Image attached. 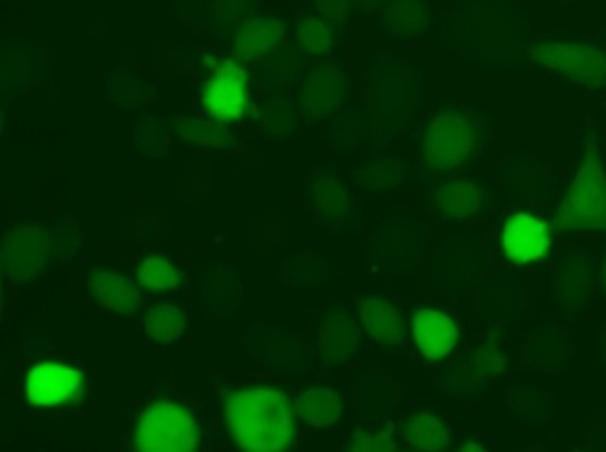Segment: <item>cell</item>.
Here are the masks:
<instances>
[{"instance_id":"cell-31","label":"cell","mask_w":606,"mask_h":452,"mask_svg":"<svg viewBox=\"0 0 606 452\" xmlns=\"http://www.w3.org/2000/svg\"><path fill=\"white\" fill-rule=\"evenodd\" d=\"M135 144L140 156L160 159L166 148V134L157 119L143 115L135 127Z\"/></svg>"},{"instance_id":"cell-7","label":"cell","mask_w":606,"mask_h":452,"mask_svg":"<svg viewBox=\"0 0 606 452\" xmlns=\"http://www.w3.org/2000/svg\"><path fill=\"white\" fill-rule=\"evenodd\" d=\"M52 254V236L41 226L16 224L2 234V268L12 281L36 278Z\"/></svg>"},{"instance_id":"cell-23","label":"cell","mask_w":606,"mask_h":452,"mask_svg":"<svg viewBox=\"0 0 606 452\" xmlns=\"http://www.w3.org/2000/svg\"><path fill=\"white\" fill-rule=\"evenodd\" d=\"M504 357L497 345H485L472 350L456 374L460 387L477 386L492 381L502 373Z\"/></svg>"},{"instance_id":"cell-35","label":"cell","mask_w":606,"mask_h":452,"mask_svg":"<svg viewBox=\"0 0 606 452\" xmlns=\"http://www.w3.org/2000/svg\"><path fill=\"white\" fill-rule=\"evenodd\" d=\"M348 451L355 452H383V451H397V443L392 441V438L388 433L379 434H358L350 441Z\"/></svg>"},{"instance_id":"cell-10","label":"cell","mask_w":606,"mask_h":452,"mask_svg":"<svg viewBox=\"0 0 606 452\" xmlns=\"http://www.w3.org/2000/svg\"><path fill=\"white\" fill-rule=\"evenodd\" d=\"M360 352V332L353 315L336 306L320 324L315 357L324 366L348 364Z\"/></svg>"},{"instance_id":"cell-28","label":"cell","mask_w":606,"mask_h":452,"mask_svg":"<svg viewBox=\"0 0 606 452\" xmlns=\"http://www.w3.org/2000/svg\"><path fill=\"white\" fill-rule=\"evenodd\" d=\"M175 130L183 139L199 145V147H229L234 143L228 130L217 124L203 121V119L183 118L175 122Z\"/></svg>"},{"instance_id":"cell-14","label":"cell","mask_w":606,"mask_h":452,"mask_svg":"<svg viewBox=\"0 0 606 452\" xmlns=\"http://www.w3.org/2000/svg\"><path fill=\"white\" fill-rule=\"evenodd\" d=\"M199 296L208 313L215 317H226L242 304L241 279L232 268L213 264L201 273Z\"/></svg>"},{"instance_id":"cell-5","label":"cell","mask_w":606,"mask_h":452,"mask_svg":"<svg viewBox=\"0 0 606 452\" xmlns=\"http://www.w3.org/2000/svg\"><path fill=\"white\" fill-rule=\"evenodd\" d=\"M199 445V429L190 413L173 403H156L144 412L135 448L144 452H192Z\"/></svg>"},{"instance_id":"cell-21","label":"cell","mask_w":606,"mask_h":452,"mask_svg":"<svg viewBox=\"0 0 606 452\" xmlns=\"http://www.w3.org/2000/svg\"><path fill=\"white\" fill-rule=\"evenodd\" d=\"M309 195L311 207L324 219L341 222L355 212V198L330 174L315 175L310 183Z\"/></svg>"},{"instance_id":"cell-20","label":"cell","mask_w":606,"mask_h":452,"mask_svg":"<svg viewBox=\"0 0 606 452\" xmlns=\"http://www.w3.org/2000/svg\"><path fill=\"white\" fill-rule=\"evenodd\" d=\"M571 356V341L557 326L545 327L529 336L520 353L524 364L536 370L555 369L566 364Z\"/></svg>"},{"instance_id":"cell-12","label":"cell","mask_w":606,"mask_h":452,"mask_svg":"<svg viewBox=\"0 0 606 452\" xmlns=\"http://www.w3.org/2000/svg\"><path fill=\"white\" fill-rule=\"evenodd\" d=\"M246 75L237 63L225 61L204 89V105L216 119H237L246 112Z\"/></svg>"},{"instance_id":"cell-16","label":"cell","mask_w":606,"mask_h":452,"mask_svg":"<svg viewBox=\"0 0 606 452\" xmlns=\"http://www.w3.org/2000/svg\"><path fill=\"white\" fill-rule=\"evenodd\" d=\"M360 324L375 344L400 345L407 341V323L390 301L366 297L360 304Z\"/></svg>"},{"instance_id":"cell-39","label":"cell","mask_w":606,"mask_h":452,"mask_svg":"<svg viewBox=\"0 0 606 452\" xmlns=\"http://www.w3.org/2000/svg\"><path fill=\"white\" fill-rule=\"evenodd\" d=\"M600 289L606 294V246L604 250V262H602L600 267Z\"/></svg>"},{"instance_id":"cell-6","label":"cell","mask_w":606,"mask_h":452,"mask_svg":"<svg viewBox=\"0 0 606 452\" xmlns=\"http://www.w3.org/2000/svg\"><path fill=\"white\" fill-rule=\"evenodd\" d=\"M527 58L574 82L590 88L606 87V52L578 42L539 41L531 42Z\"/></svg>"},{"instance_id":"cell-22","label":"cell","mask_w":606,"mask_h":452,"mask_svg":"<svg viewBox=\"0 0 606 452\" xmlns=\"http://www.w3.org/2000/svg\"><path fill=\"white\" fill-rule=\"evenodd\" d=\"M296 411L303 421L315 429L336 424L343 413L339 394L326 387L303 391L296 399Z\"/></svg>"},{"instance_id":"cell-17","label":"cell","mask_w":606,"mask_h":452,"mask_svg":"<svg viewBox=\"0 0 606 452\" xmlns=\"http://www.w3.org/2000/svg\"><path fill=\"white\" fill-rule=\"evenodd\" d=\"M89 289L98 304L115 313L130 315L139 309L140 293L134 283L117 272L97 268L88 276Z\"/></svg>"},{"instance_id":"cell-15","label":"cell","mask_w":606,"mask_h":452,"mask_svg":"<svg viewBox=\"0 0 606 452\" xmlns=\"http://www.w3.org/2000/svg\"><path fill=\"white\" fill-rule=\"evenodd\" d=\"M413 340L427 360L446 357L458 343V326L434 309H420L413 317Z\"/></svg>"},{"instance_id":"cell-38","label":"cell","mask_w":606,"mask_h":452,"mask_svg":"<svg viewBox=\"0 0 606 452\" xmlns=\"http://www.w3.org/2000/svg\"><path fill=\"white\" fill-rule=\"evenodd\" d=\"M599 355H600L602 364H604L606 369V324L604 330H602L600 336H599Z\"/></svg>"},{"instance_id":"cell-11","label":"cell","mask_w":606,"mask_h":452,"mask_svg":"<svg viewBox=\"0 0 606 452\" xmlns=\"http://www.w3.org/2000/svg\"><path fill=\"white\" fill-rule=\"evenodd\" d=\"M82 390V373L66 365H37L28 375L27 395L33 406L52 407L70 403Z\"/></svg>"},{"instance_id":"cell-1","label":"cell","mask_w":606,"mask_h":452,"mask_svg":"<svg viewBox=\"0 0 606 452\" xmlns=\"http://www.w3.org/2000/svg\"><path fill=\"white\" fill-rule=\"evenodd\" d=\"M226 422L234 441L246 451H283L293 441L289 400L275 390L238 391L225 404Z\"/></svg>"},{"instance_id":"cell-13","label":"cell","mask_w":606,"mask_h":452,"mask_svg":"<svg viewBox=\"0 0 606 452\" xmlns=\"http://www.w3.org/2000/svg\"><path fill=\"white\" fill-rule=\"evenodd\" d=\"M549 245L548 224L532 215L519 213L504 226L502 249L511 263L537 262L548 253Z\"/></svg>"},{"instance_id":"cell-30","label":"cell","mask_w":606,"mask_h":452,"mask_svg":"<svg viewBox=\"0 0 606 452\" xmlns=\"http://www.w3.org/2000/svg\"><path fill=\"white\" fill-rule=\"evenodd\" d=\"M139 281L152 292H169L182 283L180 272L164 257H148L139 268Z\"/></svg>"},{"instance_id":"cell-3","label":"cell","mask_w":606,"mask_h":452,"mask_svg":"<svg viewBox=\"0 0 606 452\" xmlns=\"http://www.w3.org/2000/svg\"><path fill=\"white\" fill-rule=\"evenodd\" d=\"M553 226L557 233L605 232L606 173L595 149L584 156Z\"/></svg>"},{"instance_id":"cell-33","label":"cell","mask_w":606,"mask_h":452,"mask_svg":"<svg viewBox=\"0 0 606 452\" xmlns=\"http://www.w3.org/2000/svg\"><path fill=\"white\" fill-rule=\"evenodd\" d=\"M299 41L309 52H328L332 46V32L317 17L303 20L297 28Z\"/></svg>"},{"instance_id":"cell-37","label":"cell","mask_w":606,"mask_h":452,"mask_svg":"<svg viewBox=\"0 0 606 452\" xmlns=\"http://www.w3.org/2000/svg\"><path fill=\"white\" fill-rule=\"evenodd\" d=\"M383 2H385V0H353L355 10L360 12V14H369V12L379 10Z\"/></svg>"},{"instance_id":"cell-32","label":"cell","mask_w":606,"mask_h":452,"mask_svg":"<svg viewBox=\"0 0 606 452\" xmlns=\"http://www.w3.org/2000/svg\"><path fill=\"white\" fill-rule=\"evenodd\" d=\"M264 127H266L267 135L275 139H285L293 134L294 114L287 98H275L268 104Z\"/></svg>"},{"instance_id":"cell-36","label":"cell","mask_w":606,"mask_h":452,"mask_svg":"<svg viewBox=\"0 0 606 452\" xmlns=\"http://www.w3.org/2000/svg\"><path fill=\"white\" fill-rule=\"evenodd\" d=\"M353 0H317V10L335 27H341L348 19Z\"/></svg>"},{"instance_id":"cell-18","label":"cell","mask_w":606,"mask_h":452,"mask_svg":"<svg viewBox=\"0 0 606 452\" xmlns=\"http://www.w3.org/2000/svg\"><path fill=\"white\" fill-rule=\"evenodd\" d=\"M483 204V191L468 180L447 183L433 195V213L442 220L467 219L480 212Z\"/></svg>"},{"instance_id":"cell-24","label":"cell","mask_w":606,"mask_h":452,"mask_svg":"<svg viewBox=\"0 0 606 452\" xmlns=\"http://www.w3.org/2000/svg\"><path fill=\"white\" fill-rule=\"evenodd\" d=\"M281 276L289 287L313 288L330 278V268L319 255L297 253L285 262Z\"/></svg>"},{"instance_id":"cell-26","label":"cell","mask_w":606,"mask_h":452,"mask_svg":"<svg viewBox=\"0 0 606 452\" xmlns=\"http://www.w3.org/2000/svg\"><path fill=\"white\" fill-rule=\"evenodd\" d=\"M407 442L417 450L438 451L450 445V434L441 420L432 415H417L407 424Z\"/></svg>"},{"instance_id":"cell-9","label":"cell","mask_w":606,"mask_h":452,"mask_svg":"<svg viewBox=\"0 0 606 452\" xmlns=\"http://www.w3.org/2000/svg\"><path fill=\"white\" fill-rule=\"evenodd\" d=\"M595 292V264L583 250H569L557 263L553 276L555 304L567 311H578L588 304Z\"/></svg>"},{"instance_id":"cell-4","label":"cell","mask_w":606,"mask_h":452,"mask_svg":"<svg viewBox=\"0 0 606 452\" xmlns=\"http://www.w3.org/2000/svg\"><path fill=\"white\" fill-rule=\"evenodd\" d=\"M480 143L477 122L465 110L443 109L430 122L421 147V164L441 174L471 159Z\"/></svg>"},{"instance_id":"cell-27","label":"cell","mask_w":606,"mask_h":452,"mask_svg":"<svg viewBox=\"0 0 606 452\" xmlns=\"http://www.w3.org/2000/svg\"><path fill=\"white\" fill-rule=\"evenodd\" d=\"M283 21L257 19L247 23L238 36L237 49L242 53H260L284 37Z\"/></svg>"},{"instance_id":"cell-25","label":"cell","mask_w":606,"mask_h":452,"mask_svg":"<svg viewBox=\"0 0 606 452\" xmlns=\"http://www.w3.org/2000/svg\"><path fill=\"white\" fill-rule=\"evenodd\" d=\"M408 177V169L403 161L395 157L375 160L365 166L360 173V185L373 194H382L403 185Z\"/></svg>"},{"instance_id":"cell-8","label":"cell","mask_w":606,"mask_h":452,"mask_svg":"<svg viewBox=\"0 0 606 452\" xmlns=\"http://www.w3.org/2000/svg\"><path fill=\"white\" fill-rule=\"evenodd\" d=\"M348 78L339 63H320L303 80L299 106L309 122H320L343 104Z\"/></svg>"},{"instance_id":"cell-2","label":"cell","mask_w":606,"mask_h":452,"mask_svg":"<svg viewBox=\"0 0 606 452\" xmlns=\"http://www.w3.org/2000/svg\"><path fill=\"white\" fill-rule=\"evenodd\" d=\"M417 94L416 71L403 59L390 55L374 58L370 67L366 105L375 134H391L412 109Z\"/></svg>"},{"instance_id":"cell-19","label":"cell","mask_w":606,"mask_h":452,"mask_svg":"<svg viewBox=\"0 0 606 452\" xmlns=\"http://www.w3.org/2000/svg\"><path fill=\"white\" fill-rule=\"evenodd\" d=\"M381 24L394 37L432 32V10L427 0H391L381 14Z\"/></svg>"},{"instance_id":"cell-34","label":"cell","mask_w":606,"mask_h":452,"mask_svg":"<svg viewBox=\"0 0 606 452\" xmlns=\"http://www.w3.org/2000/svg\"><path fill=\"white\" fill-rule=\"evenodd\" d=\"M52 236L53 254L61 259H70L78 253L80 246V232L72 222H59L50 232Z\"/></svg>"},{"instance_id":"cell-29","label":"cell","mask_w":606,"mask_h":452,"mask_svg":"<svg viewBox=\"0 0 606 452\" xmlns=\"http://www.w3.org/2000/svg\"><path fill=\"white\" fill-rule=\"evenodd\" d=\"M148 335L156 341H174L180 338L186 330V320L182 309L174 305H157L148 311L145 320Z\"/></svg>"}]
</instances>
